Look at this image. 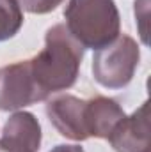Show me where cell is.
Instances as JSON below:
<instances>
[{
	"mask_svg": "<svg viewBox=\"0 0 151 152\" xmlns=\"http://www.w3.org/2000/svg\"><path fill=\"white\" fill-rule=\"evenodd\" d=\"M107 140L115 152H151L148 101H144L133 113L124 115Z\"/></svg>",
	"mask_w": 151,
	"mask_h": 152,
	"instance_id": "6",
	"label": "cell"
},
{
	"mask_svg": "<svg viewBox=\"0 0 151 152\" xmlns=\"http://www.w3.org/2000/svg\"><path fill=\"white\" fill-rule=\"evenodd\" d=\"M141 62V48L128 34H119L109 46L96 50L93 55L91 71L98 85L109 90L128 87Z\"/></svg>",
	"mask_w": 151,
	"mask_h": 152,
	"instance_id": "3",
	"label": "cell"
},
{
	"mask_svg": "<svg viewBox=\"0 0 151 152\" xmlns=\"http://www.w3.org/2000/svg\"><path fill=\"white\" fill-rule=\"evenodd\" d=\"M43 131L38 117L18 110L11 115L2 129L0 152H39Z\"/></svg>",
	"mask_w": 151,
	"mask_h": 152,
	"instance_id": "7",
	"label": "cell"
},
{
	"mask_svg": "<svg viewBox=\"0 0 151 152\" xmlns=\"http://www.w3.org/2000/svg\"><path fill=\"white\" fill-rule=\"evenodd\" d=\"M64 25L84 50H101L121 34V14L115 0H70Z\"/></svg>",
	"mask_w": 151,
	"mask_h": 152,
	"instance_id": "2",
	"label": "cell"
},
{
	"mask_svg": "<svg viewBox=\"0 0 151 152\" xmlns=\"http://www.w3.org/2000/svg\"><path fill=\"white\" fill-rule=\"evenodd\" d=\"M44 113L55 131L73 142L89 140L85 124V99L73 94H55L46 99Z\"/></svg>",
	"mask_w": 151,
	"mask_h": 152,
	"instance_id": "5",
	"label": "cell"
},
{
	"mask_svg": "<svg viewBox=\"0 0 151 152\" xmlns=\"http://www.w3.org/2000/svg\"><path fill=\"white\" fill-rule=\"evenodd\" d=\"M84 53L85 50L68 32L64 23H55L46 30L44 48L29 58L34 81L46 99L76 83Z\"/></svg>",
	"mask_w": 151,
	"mask_h": 152,
	"instance_id": "1",
	"label": "cell"
},
{
	"mask_svg": "<svg viewBox=\"0 0 151 152\" xmlns=\"http://www.w3.org/2000/svg\"><path fill=\"white\" fill-rule=\"evenodd\" d=\"M123 106L107 96H93L85 99V124L89 138H103L112 133L117 122L124 117Z\"/></svg>",
	"mask_w": 151,
	"mask_h": 152,
	"instance_id": "8",
	"label": "cell"
},
{
	"mask_svg": "<svg viewBox=\"0 0 151 152\" xmlns=\"http://www.w3.org/2000/svg\"><path fill=\"white\" fill-rule=\"evenodd\" d=\"M48 152H85L80 145H68V143H59L55 147H52Z\"/></svg>",
	"mask_w": 151,
	"mask_h": 152,
	"instance_id": "11",
	"label": "cell"
},
{
	"mask_svg": "<svg viewBox=\"0 0 151 152\" xmlns=\"http://www.w3.org/2000/svg\"><path fill=\"white\" fill-rule=\"evenodd\" d=\"M66 0H18L21 11L30 14H48Z\"/></svg>",
	"mask_w": 151,
	"mask_h": 152,
	"instance_id": "10",
	"label": "cell"
},
{
	"mask_svg": "<svg viewBox=\"0 0 151 152\" xmlns=\"http://www.w3.org/2000/svg\"><path fill=\"white\" fill-rule=\"evenodd\" d=\"M46 101L30 71V62L20 60L0 67V112H18Z\"/></svg>",
	"mask_w": 151,
	"mask_h": 152,
	"instance_id": "4",
	"label": "cell"
},
{
	"mask_svg": "<svg viewBox=\"0 0 151 152\" xmlns=\"http://www.w3.org/2000/svg\"><path fill=\"white\" fill-rule=\"evenodd\" d=\"M23 27V11L18 0H0V42L13 39Z\"/></svg>",
	"mask_w": 151,
	"mask_h": 152,
	"instance_id": "9",
	"label": "cell"
}]
</instances>
